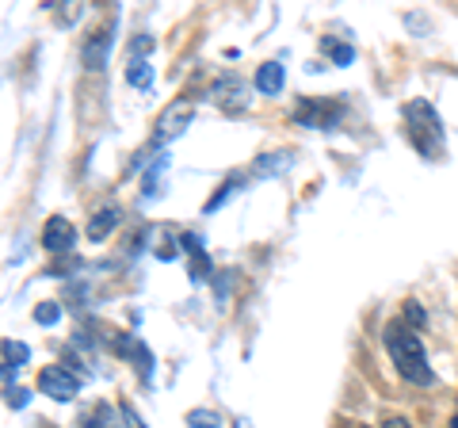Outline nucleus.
Instances as JSON below:
<instances>
[{"mask_svg": "<svg viewBox=\"0 0 458 428\" xmlns=\"http://www.w3.org/2000/svg\"><path fill=\"white\" fill-rule=\"evenodd\" d=\"M382 428H412V424H409V421H405V417H390V421H386V424H382Z\"/></svg>", "mask_w": 458, "mask_h": 428, "instance_id": "21", "label": "nucleus"}, {"mask_svg": "<svg viewBox=\"0 0 458 428\" xmlns=\"http://www.w3.org/2000/svg\"><path fill=\"white\" fill-rule=\"evenodd\" d=\"M188 424L191 428H218V417L207 413V409H195V413H188Z\"/></svg>", "mask_w": 458, "mask_h": 428, "instance_id": "15", "label": "nucleus"}, {"mask_svg": "<svg viewBox=\"0 0 458 428\" xmlns=\"http://www.w3.org/2000/svg\"><path fill=\"white\" fill-rule=\"evenodd\" d=\"M8 398H12L8 406H16V409H23V406H27V390H12Z\"/></svg>", "mask_w": 458, "mask_h": 428, "instance_id": "20", "label": "nucleus"}, {"mask_svg": "<svg viewBox=\"0 0 458 428\" xmlns=\"http://www.w3.org/2000/svg\"><path fill=\"white\" fill-rule=\"evenodd\" d=\"M4 355H8V364H27V345H12V340H4Z\"/></svg>", "mask_w": 458, "mask_h": 428, "instance_id": "17", "label": "nucleus"}, {"mask_svg": "<svg viewBox=\"0 0 458 428\" xmlns=\"http://www.w3.org/2000/svg\"><path fill=\"white\" fill-rule=\"evenodd\" d=\"M73 241H77V230H73V222L62 218V214H54V218L47 222V230H42V249L47 253H69L73 249Z\"/></svg>", "mask_w": 458, "mask_h": 428, "instance_id": "5", "label": "nucleus"}, {"mask_svg": "<svg viewBox=\"0 0 458 428\" xmlns=\"http://www.w3.org/2000/svg\"><path fill=\"white\" fill-rule=\"evenodd\" d=\"M57 318H62V306L57 303H38L35 306V321L38 325H57Z\"/></svg>", "mask_w": 458, "mask_h": 428, "instance_id": "12", "label": "nucleus"}, {"mask_svg": "<svg viewBox=\"0 0 458 428\" xmlns=\"http://www.w3.org/2000/svg\"><path fill=\"white\" fill-rule=\"evenodd\" d=\"M126 81H131L134 89H149V84H153V69H149V62H146V58H134L131 69H126Z\"/></svg>", "mask_w": 458, "mask_h": 428, "instance_id": "11", "label": "nucleus"}, {"mask_svg": "<svg viewBox=\"0 0 458 428\" xmlns=\"http://www.w3.org/2000/svg\"><path fill=\"white\" fill-rule=\"evenodd\" d=\"M207 276H210V256L199 253L195 264H191V279H195V283H207Z\"/></svg>", "mask_w": 458, "mask_h": 428, "instance_id": "16", "label": "nucleus"}, {"mask_svg": "<svg viewBox=\"0 0 458 428\" xmlns=\"http://www.w3.org/2000/svg\"><path fill=\"white\" fill-rule=\"evenodd\" d=\"M386 348H390L394 364L401 371V379L417 382V387H432V382H436L432 367H428V355H424L420 337L412 333L405 321H390V325H386Z\"/></svg>", "mask_w": 458, "mask_h": 428, "instance_id": "1", "label": "nucleus"}, {"mask_svg": "<svg viewBox=\"0 0 458 428\" xmlns=\"http://www.w3.org/2000/svg\"><path fill=\"white\" fill-rule=\"evenodd\" d=\"M256 89H260V96H279L283 92V65L264 62L260 69H256Z\"/></svg>", "mask_w": 458, "mask_h": 428, "instance_id": "8", "label": "nucleus"}, {"mask_svg": "<svg viewBox=\"0 0 458 428\" xmlns=\"http://www.w3.org/2000/svg\"><path fill=\"white\" fill-rule=\"evenodd\" d=\"M405 134H409L412 146L420 150V157H428V161H439V157H447L443 123H439L436 107L428 104V99H412V104H405Z\"/></svg>", "mask_w": 458, "mask_h": 428, "instance_id": "2", "label": "nucleus"}, {"mask_svg": "<svg viewBox=\"0 0 458 428\" xmlns=\"http://www.w3.org/2000/svg\"><path fill=\"white\" fill-rule=\"evenodd\" d=\"M340 119H344L340 99H302V104L294 107V123L310 126V131H333Z\"/></svg>", "mask_w": 458, "mask_h": 428, "instance_id": "3", "label": "nucleus"}, {"mask_svg": "<svg viewBox=\"0 0 458 428\" xmlns=\"http://www.w3.org/2000/svg\"><path fill=\"white\" fill-rule=\"evenodd\" d=\"M107 50H111V31H92L89 39H84V47H81V58H84V65L89 69H104V62H107Z\"/></svg>", "mask_w": 458, "mask_h": 428, "instance_id": "7", "label": "nucleus"}, {"mask_svg": "<svg viewBox=\"0 0 458 428\" xmlns=\"http://www.w3.org/2000/svg\"><path fill=\"white\" fill-rule=\"evenodd\" d=\"M157 256H161V261H176V256H180V249H176V241H165V245L161 249H157Z\"/></svg>", "mask_w": 458, "mask_h": 428, "instance_id": "19", "label": "nucleus"}, {"mask_svg": "<svg viewBox=\"0 0 458 428\" xmlns=\"http://www.w3.org/2000/svg\"><path fill=\"white\" fill-rule=\"evenodd\" d=\"M405 321L409 325H424V310L417 303H405Z\"/></svg>", "mask_w": 458, "mask_h": 428, "instance_id": "18", "label": "nucleus"}, {"mask_svg": "<svg viewBox=\"0 0 458 428\" xmlns=\"http://www.w3.org/2000/svg\"><path fill=\"white\" fill-rule=\"evenodd\" d=\"M321 47H325L328 54H333V62H336V65H348V62L355 58V54H352V47H340V42H333V39H325Z\"/></svg>", "mask_w": 458, "mask_h": 428, "instance_id": "14", "label": "nucleus"}, {"mask_svg": "<svg viewBox=\"0 0 458 428\" xmlns=\"http://www.w3.org/2000/svg\"><path fill=\"white\" fill-rule=\"evenodd\" d=\"M191 116H195L191 99H180V104H172L165 116H161V123H157V138H176V134H183V126L191 123Z\"/></svg>", "mask_w": 458, "mask_h": 428, "instance_id": "6", "label": "nucleus"}, {"mask_svg": "<svg viewBox=\"0 0 458 428\" xmlns=\"http://www.w3.org/2000/svg\"><path fill=\"white\" fill-rule=\"evenodd\" d=\"M38 387L47 390L54 402H73L77 390H81V379L73 375V371H65V367H47L38 375Z\"/></svg>", "mask_w": 458, "mask_h": 428, "instance_id": "4", "label": "nucleus"}, {"mask_svg": "<svg viewBox=\"0 0 458 428\" xmlns=\"http://www.w3.org/2000/svg\"><path fill=\"white\" fill-rule=\"evenodd\" d=\"M451 428H458V417H454V421H451Z\"/></svg>", "mask_w": 458, "mask_h": 428, "instance_id": "22", "label": "nucleus"}, {"mask_svg": "<svg viewBox=\"0 0 458 428\" xmlns=\"http://www.w3.org/2000/svg\"><path fill=\"white\" fill-rule=\"evenodd\" d=\"M114 226H119V207H104V210H96V218L89 222V237L92 241H104Z\"/></svg>", "mask_w": 458, "mask_h": 428, "instance_id": "9", "label": "nucleus"}, {"mask_svg": "<svg viewBox=\"0 0 458 428\" xmlns=\"http://www.w3.org/2000/svg\"><path fill=\"white\" fill-rule=\"evenodd\" d=\"M84 428H123L119 417H114V409L104 402V406H96L89 417H84Z\"/></svg>", "mask_w": 458, "mask_h": 428, "instance_id": "10", "label": "nucleus"}, {"mask_svg": "<svg viewBox=\"0 0 458 428\" xmlns=\"http://www.w3.org/2000/svg\"><path fill=\"white\" fill-rule=\"evenodd\" d=\"M237 188H241V176H233V180H225V184H222V188H218V195H214V199H210V203H207V210H218V207H222V203H225V199H229V195H233Z\"/></svg>", "mask_w": 458, "mask_h": 428, "instance_id": "13", "label": "nucleus"}]
</instances>
